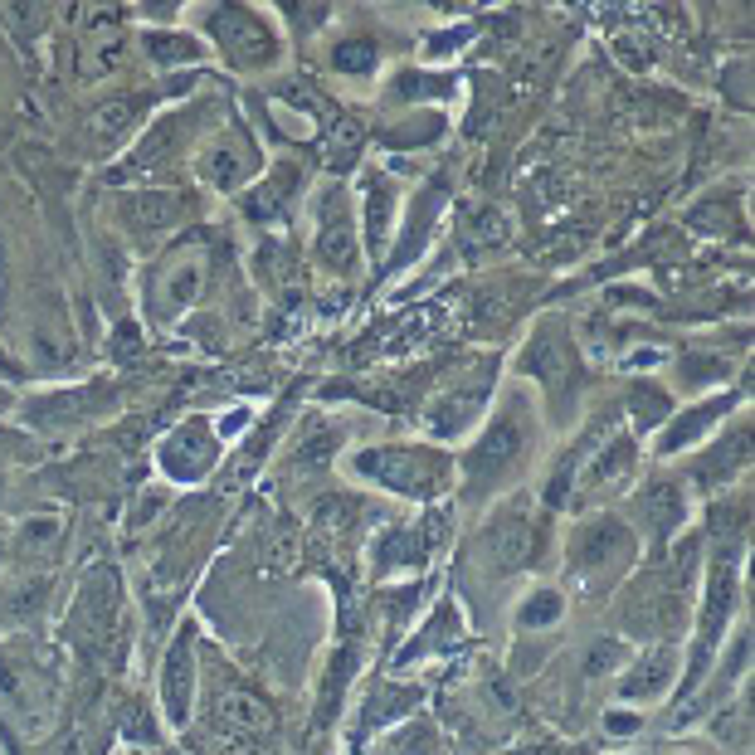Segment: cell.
<instances>
[{
  "mask_svg": "<svg viewBox=\"0 0 755 755\" xmlns=\"http://www.w3.org/2000/svg\"><path fill=\"white\" fill-rule=\"evenodd\" d=\"M366 473H380L385 483L405 492H439L444 478H449V463L439 453H410V449H390V453H371L361 458Z\"/></svg>",
  "mask_w": 755,
  "mask_h": 755,
  "instance_id": "obj_1",
  "label": "cell"
},
{
  "mask_svg": "<svg viewBox=\"0 0 755 755\" xmlns=\"http://www.w3.org/2000/svg\"><path fill=\"white\" fill-rule=\"evenodd\" d=\"M570 561H575V575L585 580V575H614L619 566H629V531L619 527V522H590V527L575 536V551H570Z\"/></svg>",
  "mask_w": 755,
  "mask_h": 755,
  "instance_id": "obj_2",
  "label": "cell"
},
{
  "mask_svg": "<svg viewBox=\"0 0 755 755\" xmlns=\"http://www.w3.org/2000/svg\"><path fill=\"white\" fill-rule=\"evenodd\" d=\"M220 39H225L229 59H234V54H239L244 64H264L268 59V35L249 10H225V15H220Z\"/></svg>",
  "mask_w": 755,
  "mask_h": 755,
  "instance_id": "obj_3",
  "label": "cell"
},
{
  "mask_svg": "<svg viewBox=\"0 0 755 755\" xmlns=\"http://www.w3.org/2000/svg\"><path fill=\"white\" fill-rule=\"evenodd\" d=\"M483 551L497 561V570L527 566V556H531V522L522 517V512H517V517H507V522H497V527L483 536Z\"/></svg>",
  "mask_w": 755,
  "mask_h": 755,
  "instance_id": "obj_4",
  "label": "cell"
},
{
  "mask_svg": "<svg viewBox=\"0 0 755 755\" xmlns=\"http://www.w3.org/2000/svg\"><path fill=\"white\" fill-rule=\"evenodd\" d=\"M517 444H522V424H517V419H502L488 439L473 449V458H468V463H473V473H478V478H502V468L512 463Z\"/></svg>",
  "mask_w": 755,
  "mask_h": 755,
  "instance_id": "obj_5",
  "label": "cell"
},
{
  "mask_svg": "<svg viewBox=\"0 0 755 755\" xmlns=\"http://www.w3.org/2000/svg\"><path fill=\"white\" fill-rule=\"evenodd\" d=\"M186 702H190V634L176 643V653L166 663V707H171L176 721H186Z\"/></svg>",
  "mask_w": 755,
  "mask_h": 755,
  "instance_id": "obj_6",
  "label": "cell"
},
{
  "mask_svg": "<svg viewBox=\"0 0 755 755\" xmlns=\"http://www.w3.org/2000/svg\"><path fill=\"white\" fill-rule=\"evenodd\" d=\"M629 463H634V449H629V439H614V444L604 449V458H595V463L585 468V483H590V488H600V483H609V478L629 473Z\"/></svg>",
  "mask_w": 755,
  "mask_h": 755,
  "instance_id": "obj_7",
  "label": "cell"
},
{
  "mask_svg": "<svg viewBox=\"0 0 755 755\" xmlns=\"http://www.w3.org/2000/svg\"><path fill=\"white\" fill-rule=\"evenodd\" d=\"M658 678H668V658H663V653H653L639 673L624 682V692H629V697H648V692H658V687H663Z\"/></svg>",
  "mask_w": 755,
  "mask_h": 755,
  "instance_id": "obj_8",
  "label": "cell"
},
{
  "mask_svg": "<svg viewBox=\"0 0 755 755\" xmlns=\"http://www.w3.org/2000/svg\"><path fill=\"white\" fill-rule=\"evenodd\" d=\"M132 117H137V103H113V108H103L93 117V132H122Z\"/></svg>",
  "mask_w": 755,
  "mask_h": 755,
  "instance_id": "obj_9",
  "label": "cell"
},
{
  "mask_svg": "<svg viewBox=\"0 0 755 755\" xmlns=\"http://www.w3.org/2000/svg\"><path fill=\"white\" fill-rule=\"evenodd\" d=\"M536 604H527L522 609V624H551V619H561V600L556 595H531Z\"/></svg>",
  "mask_w": 755,
  "mask_h": 755,
  "instance_id": "obj_10",
  "label": "cell"
},
{
  "mask_svg": "<svg viewBox=\"0 0 755 755\" xmlns=\"http://www.w3.org/2000/svg\"><path fill=\"white\" fill-rule=\"evenodd\" d=\"M337 69H371V44H341Z\"/></svg>",
  "mask_w": 755,
  "mask_h": 755,
  "instance_id": "obj_11",
  "label": "cell"
},
{
  "mask_svg": "<svg viewBox=\"0 0 755 755\" xmlns=\"http://www.w3.org/2000/svg\"><path fill=\"white\" fill-rule=\"evenodd\" d=\"M609 731H639V717H629V712H609Z\"/></svg>",
  "mask_w": 755,
  "mask_h": 755,
  "instance_id": "obj_12",
  "label": "cell"
}]
</instances>
